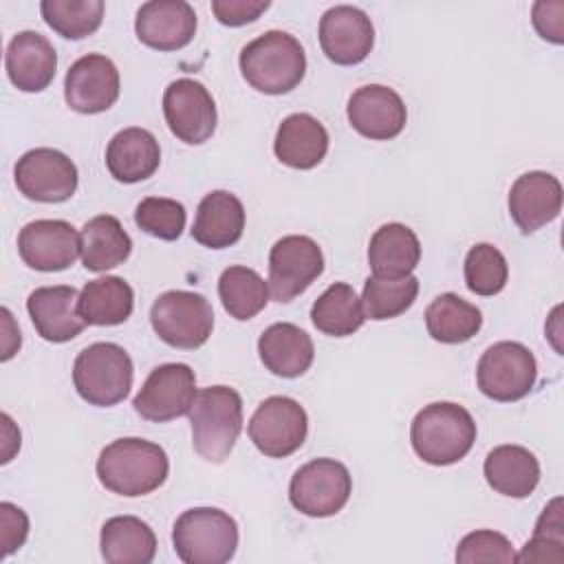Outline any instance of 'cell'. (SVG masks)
Wrapping results in <instances>:
<instances>
[{"label":"cell","mask_w":564,"mask_h":564,"mask_svg":"<svg viewBox=\"0 0 564 564\" xmlns=\"http://www.w3.org/2000/svg\"><path fill=\"white\" fill-rule=\"evenodd\" d=\"M170 471L167 454L161 445L126 436L106 445L97 458L99 482L119 496L137 498L159 489Z\"/></svg>","instance_id":"cell-1"},{"label":"cell","mask_w":564,"mask_h":564,"mask_svg":"<svg viewBox=\"0 0 564 564\" xmlns=\"http://www.w3.org/2000/svg\"><path fill=\"white\" fill-rule=\"evenodd\" d=\"M476 441L474 416L458 403L436 401L416 412L410 425L414 454L427 465H454L469 454Z\"/></svg>","instance_id":"cell-2"},{"label":"cell","mask_w":564,"mask_h":564,"mask_svg":"<svg viewBox=\"0 0 564 564\" xmlns=\"http://www.w3.org/2000/svg\"><path fill=\"white\" fill-rule=\"evenodd\" d=\"M240 73L251 88L264 95L291 93L306 73V55L297 37L286 31H267L240 51Z\"/></svg>","instance_id":"cell-3"},{"label":"cell","mask_w":564,"mask_h":564,"mask_svg":"<svg viewBox=\"0 0 564 564\" xmlns=\"http://www.w3.org/2000/svg\"><path fill=\"white\" fill-rule=\"evenodd\" d=\"M192 443L207 463H223L242 430V399L229 386H209L196 392L189 410Z\"/></svg>","instance_id":"cell-4"},{"label":"cell","mask_w":564,"mask_h":564,"mask_svg":"<svg viewBox=\"0 0 564 564\" xmlns=\"http://www.w3.org/2000/svg\"><path fill=\"white\" fill-rule=\"evenodd\" d=\"M172 544L185 564H225L238 549V524L223 509L194 507L176 518Z\"/></svg>","instance_id":"cell-5"},{"label":"cell","mask_w":564,"mask_h":564,"mask_svg":"<svg viewBox=\"0 0 564 564\" xmlns=\"http://www.w3.org/2000/svg\"><path fill=\"white\" fill-rule=\"evenodd\" d=\"M132 359L112 341L86 346L73 364V383L77 394L97 408H110L123 401L132 388Z\"/></svg>","instance_id":"cell-6"},{"label":"cell","mask_w":564,"mask_h":564,"mask_svg":"<svg viewBox=\"0 0 564 564\" xmlns=\"http://www.w3.org/2000/svg\"><path fill=\"white\" fill-rule=\"evenodd\" d=\"M150 324L161 341L172 348H200L214 330V308L194 291H165L150 308Z\"/></svg>","instance_id":"cell-7"},{"label":"cell","mask_w":564,"mask_h":564,"mask_svg":"<svg viewBox=\"0 0 564 564\" xmlns=\"http://www.w3.org/2000/svg\"><path fill=\"white\" fill-rule=\"evenodd\" d=\"M538 379L533 352L520 341H496L476 366L478 390L500 403L524 399Z\"/></svg>","instance_id":"cell-8"},{"label":"cell","mask_w":564,"mask_h":564,"mask_svg":"<svg viewBox=\"0 0 564 564\" xmlns=\"http://www.w3.org/2000/svg\"><path fill=\"white\" fill-rule=\"evenodd\" d=\"M352 494L348 467L335 458H315L302 465L289 485L291 505L311 518H328L341 511Z\"/></svg>","instance_id":"cell-9"},{"label":"cell","mask_w":564,"mask_h":564,"mask_svg":"<svg viewBox=\"0 0 564 564\" xmlns=\"http://www.w3.org/2000/svg\"><path fill=\"white\" fill-rule=\"evenodd\" d=\"M249 438L269 458L291 456L302 447L308 432L306 410L291 397L264 399L249 419Z\"/></svg>","instance_id":"cell-10"},{"label":"cell","mask_w":564,"mask_h":564,"mask_svg":"<svg viewBox=\"0 0 564 564\" xmlns=\"http://www.w3.org/2000/svg\"><path fill=\"white\" fill-rule=\"evenodd\" d=\"M324 271L319 245L308 236H284L269 251V293L275 302L302 295Z\"/></svg>","instance_id":"cell-11"},{"label":"cell","mask_w":564,"mask_h":564,"mask_svg":"<svg viewBox=\"0 0 564 564\" xmlns=\"http://www.w3.org/2000/svg\"><path fill=\"white\" fill-rule=\"evenodd\" d=\"M196 392V375L187 364H163L148 375L132 405L141 419L165 423L189 414Z\"/></svg>","instance_id":"cell-12"},{"label":"cell","mask_w":564,"mask_h":564,"mask_svg":"<svg viewBox=\"0 0 564 564\" xmlns=\"http://www.w3.org/2000/svg\"><path fill=\"white\" fill-rule=\"evenodd\" d=\"M163 117L170 132L187 143L200 145L216 130V101L196 79H174L163 93Z\"/></svg>","instance_id":"cell-13"},{"label":"cell","mask_w":564,"mask_h":564,"mask_svg":"<svg viewBox=\"0 0 564 564\" xmlns=\"http://www.w3.org/2000/svg\"><path fill=\"white\" fill-rule=\"evenodd\" d=\"M13 178L20 194L37 203L68 200L79 181L75 163L53 148H33L24 152L13 167Z\"/></svg>","instance_id":"cell-14"},{"label":"cell","mask_w":564,"mask_h":564,"mask_svg":"<svg viewBox=\"0 0 564 564\" xmlns=\"http://www.w3.org/2000/svg\"><path fill=\"white\" fill-rule=\"evenodd\" d=\"M18 253L35 271H64L82 253V238L70 223L42 218L20 229Z\"/></svg>","instance_id":"cell-15"},{"label":"cell","mask_w":564,"mask_h":564,"mask_svg":"<svg viewBox=\"0 0 564 564\" xmlns=\"http://www.w3.org/2000/svg\"><path fill=\"white\" fill-rule=\"evenodd\" d=\"M64 99L70 110L97 115L119 99V70L110 57L88 53L70 64L64 77Z\"/></svg>","instance_id":"cell-16"},{"label":"cell","mask_w":564,"mask_h":564,"mask_svg":"<svg viewBox=\"0 0 564 564\" xmlns=\"http://www.w3.org/2000/svg\"><path fill=\"white\" fill-rule=\"evenodd\" d=\"M375 44L370 18L352 4H335L319 20V46L339 66L361 64Z\"/></svg>","instance_id":"cell-17"},{"label":"cell","mask_w":564,"mask_h":564,"mask_svg":"<svg viewBox=\"0 0 564 564\" xmlns=\"http://www.w3.org/2000/svg\"><path fill=\"white\" fill-rule=\"evenodd\" d=\"M350 126L366 139L388 141L405 128L408 110L401 95L383 84H368L357 88L346 108Z\"/></svg>","instance_id":"cell-18"},{"label":"cell","mask_w":564,"mask_h":564,"mask_svg":"<svg viewBox=\"0 0 564 564\" xmlns=\"http://www.w3.org/2000/svg\"><path fill=\"white\" fill-rule=\"evenodd\" d=\"M196 13L185 0H150L139 7L134 31L154 51H178L196 35Z\"/></svg>","instance_id":"cell-19"},{"label":"cell","mask_w":564,"mask_h":564,"mask_svg":"<svg viewBox=\"0 0 564 564\" xmlns=\"http://www.w3.org/2000/svg\"><path fill=\"white\" fill-rule=\"evenodd\" d=\"M562 212V185L549 172H527L509 189V214L522 234H533Z\"/></svg>","instance_id":"cell-20"},{"label":"cell","mask_w":564,"mask_h":564,"mask_svg":"<svg viewBox=\"0 0 564 564\" xmlns=\"http://www.w3.org/2000/svg\"><path fill=\"white\" fill-rule=\"evenodd\" d=\"M77 300V289L68 284L35 289L26 300V311L37 335L53 344H64L77 337L86 326Z\"/></svg>","instance_id":"cell-21"},{"label":"cell","mask_w":564,"mask_h":564,"mask_svg":"<svg viewBox=\"0 0 564 564\" xmlns=\"http://www.w3.org/2000/svg\"><path fill=\"white\" fill-rule=\"evenodd\" d=\"M4 66L18 90L42 93L55 77L57 53L42 33L20 31L7 46Z\"/></svg>","instance_id":"cell-22"},{"label":"cell","mask_w":564,"mask_h":564,"mask_svg":"<svg viewBox=\"0 0 564 564\" xmlns=\"http://www.w3.org/2000/svg\"><path fill=\"white\" fill-rule=\"evenodd\" d=\"M245 231V207L240 198L225 189L203 196L192 225V238L207 249L236 245Z\"/></svg>","instance_id":"cell-23"},{"label":"cell","mask_w":564,"mask_h":564,"mask_svg":"<svg viewBox=\"0 0 564 564\" xmlns=\"http://www.w3.org/2000/svg\"><path fill=\"white\" fill-rule=\"evenodd\" d=\"M161 163L156 137L145 128L119 130L106 148V167L119 183H139L150 178Z\"/></svg>","instance_id":"cell-24"},{"label":"cell","mask_w":564,"mask_h":564,"mask_svg":"<svg viewBox=\"0 0 564 564\" xmlns=\"http://www.w3.org/2000/svg\"><path fill=\"white\" fill-rule=\"evenodd\" d=\"M258 355L269 372L293 379L311 368L315 359V346L308 333H304L300 326L278 322L264 328L260 335Z\"/></svg>","instance_id":"cell-25"},{"label":"cell","mask_w":564,"mask_h":564,"mask_svg":"<svg viewBox=\"0 0 564 564\" xmlns=\"http://www.w3.org/2000/svg\"><path fill=\"white\" fill-rule=\"evenodd\" d=\"M273 152L280 163L295 170H311L319 165L328 152V132L322 121L308 112L289 115L273 141Z\"/></svg>","instance_id":"cell-26"},{"label":"cell","mask_w":564,"mask_h":564,"mask_svg":"<svg viewBox=\"0 0 564 564\" xmlns=\"http://www.w3.org/2000/svg\"><path fill=\"white\" fill-rule=\"evenodd\" d=\"M419 260L421 242L410 227L401 223H388L372 234L368 245V264L375 278L399 280L412 275Z\"/></svg>","instance_id":"cell-27"},{"label":"cell","mask_w":564,"mask_h":564,"mask_svg":"<svg viewBox=\"0 0 564 564\" xmlns=\"http://www.w3.org/2000/svg\"><path fill=\"white\" fill-rule=\"evenodd\" d=\"M487 485L509 498H527L540 482V463L522 445L494 447L482 465Z\"/></svg>","instance_id":"cell-28"},{"label":"cell","mask_w":564,"mask_h":564,"mask_svg":"<svg viewBox=\"0 0 564 564\" xmlns=\"http://www.w3.org/2000/svg\"><path fill=\"white\" fill-rule=\"evenodd\" d=\"M99 546L108 564H150L156 555V535L137 516H115L104 522Z\"/></svg>","instance_id":"cell-29"},{"label":"cell","mask_w":564,"mask_h":564,"mask_svg":"<svg viewBox=\"0 0 564 564\" xmlns=\"http://www.w3.org/2000/svg\"><path fill=\"white\" fill-rule=\"evenodd\" d=\"M77 308L90 326H117L132 315L134 291L123 278H97L82 289Z\"/></svg>","instance_id":"cell-30"},{"label":"cell","mask_w":564,"mask_h":564,"mask_svg":"<svg viewBox=\"0 0 564 564\" xmlns=\"http://www.w3.org/2000/svg\"><path fill=\"white\" fill-rule=\"evenodd\" d=\"M82 262L88 271H108L123 264L132 251V240L119 218L101 214L82 227Z\"/></svg>","instance_id":"cell-31"},{"label":"cell","mask_w":564,"mask_h":564,"mask_svg":"<svg viewBox=\"0 0 564 564\" xmlns=\"http://www.w3.org/2000/svg\"><path fill=\"white\" fill-rule=\"evenodd\" d=\"M425 326L441 344H463L480 330L482 313L456 293H441L425 308Z\"/></svg>","instance_id":"cell-32"},{"label":"cell","mask_w":564,"mask_h":564,"mask_svg":"<svg viewBox=\"0 0 564 564\" xmlns=\"http://www.w3.org/2000/svg\"><path fill=\"white\" fill-rule=\"evenodd\" d=\"M311 319L324 335L348 337L364 326L366 315L355 289L346 282H335L313 302Z\"/></svg>","instance_id":"cell-33"},{"label":"cell","mask_w":564,"mask_h":564,"mask_svg":"<svg viewBox=\"0 0 564 564\" xmlns=\"http://www.w3.org/2000/svg\"><path fill=\"white\" fill-rule=\"evenodd\" d=\"M269 295V284L249 267H227L218 278V297L234 319L245 322L256 317L267 306Z\"/></svg>","instance_id":"cell-34"},{"label":"cell","mask_w":564,"mask_h":564,"mask_svg":"<svg viewBox=\"0 0 564 564\" xmlns=\"http://www.w3.org/2000/svg\"><path fill=\"white\" fill-rule=\"evenodd\" d=\"M101 0H42L40 11L44 22L66 40L93 35L104 20Z\"/></svg>","instance_id":"cell-35"},{"label":"cell","mask_w":564,"mask_h":564,"mask_svg":"<svg viewBox=\"0 0 564 564\" xmlns=\"http://www.w3.org/2000/svg\"><path fill=\"white\" fill-rule=\"evenodd\" d=\"M419 295V280L414 275H405L399 280H383L370 275L364 282L361 308L368 319L381 322L392 319L405 313Z\"/></svg>","instance_id":"cell-36"},{"label":"cell","mask_w":564,"mask_h":564,"mask_svg":"<svg viewBox=\"0 0 564 564\" xmlns=\"http://www.w3.org/2000/svg\"><path fill=\"white\" fill-rule=\"evenodd\" d=\"M518 562H564V516L562 498H553L540 513L533 538L524 544Z\"/></svg>","instance_id":"cell-37"},{"label":"cell","mask_w":564,"mask_h":564,"mask_svg":"<svg viewBox=\"0 0 564 564\" xmlns=\"http://www.w3.org/2000/svg\"><path fill=\"white\" fill-rule=\"evenodd\" d=\"M509 267L500 249L489 242L474 245L465 256V284L476 295H496L505 289Z\"/></svg>","instance_id":"cell-38"},{"label":"cell","mask_w":564,"mask_h":564,"mask_svg":"<svg viewBox=\"0 0 564 564\" xmlns=\"http://www.w3.org/2000/svg\"><path fill=\"white\" fill-rule=\"evenodd\" d=\"M185 207L174 198L145 196L134 209V223L141 231L159 240H176L185 229Z\"/></svg>","instance_id":"cell-39"},{"label":"cell","mask_w":564,"mask_h":564,"mask_svg":"<svg viewBox=\"0 0 564 564\" xmlns=\"http://www.w3.org/2000/svg\"><path fill=\"white\" fill-rule=\"evenodd\" d=\"M456 562L460 564H478V562H500L509 564L516 562L513 546L507 535L491 531V529H480L467 533L456 549Z\"/></svg>","instance_id":"cell-40"},{"label":"cell","mask_w":564,"mask_h":564,"mask_svg":"<svg viewBox=\"0 0 564 564\" xmlns=\"http://www.w3.org/2000/svg\"><path fill=\"white\" fill-rule=\"evenodd\" d=\"M29 535V518L13 502H0V557L4 560L13 551H18Z\"/></svg>","instance_id":"cell-41"},{"label":"cell","mask_w":564,"mask_h":564,"mask_svg":"<svg viewBox=\"0 0 564 564\" xmlns=\"http://www.w3.org/2000/svg\"><path fill=\"white\" fill-rule=\"evenodd\" d=\"M269 4V0H212V11L220 24L242 26L258 20Z\"/></svg>","instance_id":"cell-42"},{"label":"cell","mask_w":564,"mask_h":564,"mask_svg":"<svg viewBox=\"0 0 564 564\" xmlns=\"http://www.w3.org/2000/svg\"><path fill=\"white\" fill-rule=\"evenodd\" d=\"M531 20L540 37L562 44L564 42V2L562 0H538L531 9Z\"/></svg>","instance_id":"cell-43"},{"label":"cell","mask_w":564,"mask_h":564,"mask_svg":"<svg viewBox=\"0 0 564 564\" xmlns=\"http://www.w3.org/2000/svg\"><path fill=\"white\" fill-rule=\"evenodd\" d=\"M2 434H4L2 463H9L13 458V454L20 449V430L13 425L9 414H2Z\"/></svg>","instance_id":"cell-44"},{"label":"cell","mask_w":564,"mask_h":564,"mask_svg":"<svg viewBox=\"0 0 564 564\" xmlns=\"http://www.w3.org/2000/svg\"><path fill=\"white\" fill-rule=\"evenodd\" d=\"M2 313V317H4V341H2V352L9 348V339H11V344H13V352L20 348V330L18 328H13V317H11V313H9V308H2L0 311Z\"/></svg>","instance_id":"cell-45"}]
</instances>
